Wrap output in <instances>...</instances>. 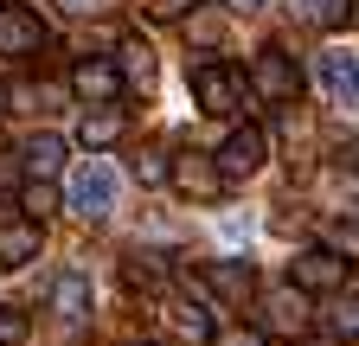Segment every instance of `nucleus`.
<instances>
[{
    "label": "nucleus",
    "instance_id": "aec40b11",
    "mask_svg": "<svg viewBox=\"0 0 359 346\" xmlns=\"http://www.w3.org/2000/svg\"><path fill=\"white\" fill-rule=\"evenodd\" d=\"M32 340V321L20 314V308H7V301H0V346H26Z\"/></svg>",
    "mask_w": 359,
    "mask_h": 346
},
{
    "label": "nucleus",
    "instance_id": "2eb2a0df",
    "mask_svg": "<svg viewBox=\"0 0 359 346\" xmlns=\"http://www.w3.org/2000/svg\"><path fill=\"white\" fill-rule=\"evenodd\" d=\"M26 167H32V180H52V173L65 167V135H32L26 141V154H20Z\"/></svg>",
    "mask_w": 359,
    "mask_h": 346
},
{
    "label": "nucleus",
    "instance_id": "c85d7f7f",
    "mask_svg": "<svg viewBox=\"0 0 359 346\" xmlns=\"http://www.w3.org/2000/svg\"><path fill=\"white\" fill-rule=\"evenodd\" d=\"M346 219H353V225H359V199H353V205H346Z\"/></svg>",
    "mask_w": 359,
    "mask_h": 346
},
{
    "label": "nucleus",
    "instance_id": "ddd939ff",
    "mask_svg": "<svg viewBox=\"0 0 359 346\" xmlns=\"http://www.w3.org/2000/svg\"><path fill=\"white\" fill-rule=\"evenodd\" d=\"M39 244H45L39 219H13V225H0V270L32 263V256H39Z\"/></svg>",
    "mask_w": 359,
    "mask_h": 346
},
{
    "label": "nucleus",
    "instance_id": "423d86ee",
    "mask_svg": "<svg viewBox=\"0 0 359 346\" xmlns=\"http://www.w3.org/2000/svg\"><path fill=\"white\" fill-rule=\"evenodd\" d=\"M289 282L302 295H334V289H346V256L340 250H302L289 263Z\"/></svg>",
    "mask_w": 359,
    "mask_h": 346
},
{
    "label": "nucleus",
    "instance_id": "a878e982",
    "mask_svg": "<svg viewBox=\"0 0 359 346\" xmlns=\"http://www.w3.org/2000/svg\"><path fill=\"white\" fill-rule=\"evenodd\" d=\"M13 180H20V160H13V154H0V193H7Z\"/></svg>",
    "mask_w": 359,
    "mask_h": 346
},
{
    "label": "nucleus",
    "instance_id": "cd10ccee",
    "mask_svg": "<svg viewBox=\"0 0 359 346\" xmlns=\"http://www.w3.org/2000/svg\"><path fill=\"white\" fill-rule=\"evenodd\" d=\"M224 7H238V13H250V7H263V0H224Z\"/></svg>",
    "mask_w": 359,
    "mask_h": 346
},
{
    "label": "nucleus",
    "instance_id": "4be33fe9",
    "mask_svg": "<svg viewBox=\"0 0 359 346\" xmlns=\"http://www.w3.org/2000/svg\"><path fill=\"white\" fill-rule=\"evenodd\" d=\"M52 7L65 20H97V13H109V0H52Z\"/></svg>",
    "mask_w": 359,
    "mask_h": 346
},
{
    "label": "nucleus",
    "instance_id": "f8f14e48",
    "mask_svg": "<svg viewBox=\"0 0 359 346\" xmlns=\"http://www.w3.org/2000/svg\"><path fill=\"white\" fill-rule=\"evenodd\" d=\"M52 314H58L65 327H83V321H90V276H83V270H65V276L52 282Z\"/></svg>",
    "mask_w": 359,
    "mask_h": 346
},
{
    "label": "nucleus",
    "instance_id": "7ed1b4c3",
    "mask_svg": "<svg viewBox=\"0 0 359 346\" xmlns=\"http://www.w3.org/2000/svg\"><path fill=\"white\" fill-rule=\"evenodd\" d=\"M71 212L77 219H109V205H116V173L103 167V160H83L77 173H71Z\"/></svg>",
    "mask_w": 359,
    "mask_h": 346
},
{
    "label": "nucleus",
    "instance_id": "9b49d317",
    "mask_svg": "<svg viewBox=\"0 0 359 346\" xmlns=\"http://www.w3.org/2000/svg\"><path fill=\"white\" fill-rule=\"evenodd\" d=\"M263 327H269V333H283V340H302V333H308V295H302L295 282L276 289V295L263 301Z\"/></svg>",
    "mask_w": 359,
    "mask_h": 346
},
{
    "label": "nucleus",
    "instance_id": "6ab92c4d",
    "mask_svg": "<svg viewBox=\"0 0 359 346\" xmlns=\"http://www.w3.org/2000/svg\"><path fill=\"white\" fill-rule=\"evenodd\" d=\"M135 180H142V186H167L173 160H161V148H142V154H135Z\"/></svg>",
    "mask_w": 359,
    "mask_h": 346
},
{
    "label": "nucleus",
    "instance_id": "f3484780",
    "mask_svg": "<svg viewBox=\"0 0 359 346\" xmlns=\"http://www.w3.org/2000/svg\"><path fill=\"white\" fill-rule=\"evenodd\" d=\"M289 13L302 26H340L346 20V0H289Z\"/></svg>",
    "mask_w": 359,
    "mask_h": 346
},
{
    "label": "nucleus",
    "instance_id": "9d476101",
    "mask_svg": "<svg viewBox=\"0 0 359 346\" xmlns=\"http://www.w3.org/2000/svg\"><path fill=\"white\" fill-rule=\"evenodd\" d=\"M71 90L83 97V103H116L122 97V64H109V58H77L71 64Z\"/></svg>",
    "mask_w": 359,
    "mask_h": 346
},
{
    "label": "nucleus",
    "instance_id": "6e6552de",
    "mask_svg": "<svg viewBox=\"0 0 359 346\" xmlns=\"http://www.w3.org/2000/svg\"><path fill=\"white\" fill-rule=\"evenodd\" d=\"M193 289L212 295V301H231V308H244V301L257 295V270H250V263H205V270L193 276Z\"/></svg>",
    "mask_w": 359,
    "mask_h": 346
},
{
    "label": "nucleus",
    "instance_id": "f257e3e1",
    "mask_svg": "<svg viewBox=\"0 0 359 346\" xmlns=\"http://www.w3.org/2000/svg\"><path fill=\"white\" fill-rule=\"evenodd\" d=\"M193 103H199L205 116H238V109H244V77L224 64V58L193 64Z\"/></svg>",
    "mask_w": 359,
    "mask_h": 346
},
{
    "label": "nucleus",
    "instance_id": "39448f33",
    "mask_svg": "<svg viewBox=\"0 0 359 346\" xmlns=\"http://www.w3.org/2000/svg\"><path fill=\"white\" fill-rule=\"evenodd\" d=\"M314 83H321V97H327V109H353L359 103V58L353 52H321L314 58Z\"/></svg>",
    "mask_w": 359,
    "mask_h": 346
},
{
    "label": "nucleus",
    "instance_id": "20e7f679",
    "mask_svg": "<svg viewBox=\"0 0 359 346\" xmlns=\"http://www.w3.org/2000/svg\"><path fill=\"white\" fill-rule=\"evenodd\" d=\"M173 193H187V199L212 205V199L224 193V167H218V154H199V148L173 154Z\"/></svg>",
    "mask_w": 359,
    "mask_h": 346
},
{
    "label": "nucleus",
    "instance_id": "f03ea898",
    "mask_svg": "<svg viewBox=\"0 0 359 346\" xmlns=\"http://www.w3.org/2000/svg\"><path fill=\"white\" fill-rule=\"evenodd\" d=\"M250 90H257L263 103H295V97H302V71H295V58H289L283 46H263V52L250 58Z\"/></svg>",
    "mask_w": 359,
    "mask_h": 346
},
{
    "label": "nucleus",
    "instance_id": "bb28decb",
    "mask_svg": "<svg viewBox=\"0 0 359 346\" xmlns=\"http://www.w3.org/2000/svg\"><path fill=\"white\" fill-rule=\"evenodd\" d=\"M340 160H346V167H353V173H359V135H353V141H346V148H340Z\"/></svg>",
    "mask_w": 359,
    "mask_h": 346
},
{
    "label": "nucleus",
    "instance_id": "0eeeda50",
    "mask_svg": "<svg viewBox=\"0 0 359 346\" xmlns=\"http://www.w3.org/2000/svg\"><path fill=\"white\" fill-rule=\"evenodd\" d=\"M269 160V135L257 122H244V128H231L224 135V148H218V167H224V180H250V173Z\"/></svg>",
    "mask_w": 359,
    "mask_h": 346
},
{
    "label": "nucleus",
    "instance_id": "393cba45",
    "mask_svg": "<svg viewBox=\"0 0 359 346\" xmlns=\"http://www.w3.org/2000/svg\"><path fill=\"white\" fill-rule=\"evenodd\" d=\"M193 7H199V0H154L161 20H180V13H193Z\"/></svg>",
    "mask_w": 359,
    "mask_h": 346
},
{
    "label": "nucleus",
    "instance_id": "c756f323",
    "mask_svg": "<svg viewBox=\"0 0 359 346\" xmlns=\"http://www.w3.org/2000/svg\"><path fill=\"white\" fill-rule=\"evenodd\" d=\"M0 116H7V90H0Z\"/></svg>",
    "mask_w": 359,
    "mask_h": 346
},
{
    "label": "nucleus",
    "instance_id": "a211bd4d",
    "mask_svg": "<svg viewBox=\"0 0 359 346\" xmlns=\"http://www.w3.org/2000/svg\"><path fill=\"white\" fill-rule=\"evenodd\" d=\"M20 212H26V219H52V212H58V186L52 180H26L20 186Z\"/></svg>",
    "mask_w": 359,
    "mask_h": 346
},
{
    "label": "nucleus",
    "instance_id": "b1692460",
    "mask_svg": "<svg viewBox=\"0 0 359 346\" xmlns=\"http://www.w3.org/2000/svg\"><path fill=\"white\" fill-rule=\"evenodd\" d=\"M193 39H199V46H212V39H218V20L212 13H193V26H187Z\"/></svg>",
    "mask_w": 359,
    "mask_h": 346
},
{
    "label": "nucleus",
    "instance_id": "1a4fd4ad",
    "mask_svg": "<svg viewBox=\"0 0 359 346\" xmlns=\"http://www.w3.org/2000/svg\"><path fill=\"white\" fill-rule=\"evenodd\" d=\"M32 52H45V20L7 0L0 7V58H32Z\"/></svg>",
    "mask_w": 359,
    "mask_h": 346
},
{
    "label": "nucleus",
    "instance_id": "412c9836",
    "mask_svg": "<svg viewBox=\"0 0 359 346\" xmlns=\"http://www.w3.org/2000/svg\"><path fill=\"white\" fill-rule=\"evenodd\" d=\"M334 333H340V340H359V289L340 295V308H334Z\"/></svg>",
    "mask_w": 359,
    "mask_h": 346
},
{
    "label": "nucleus",
    "instance_id": "4468645a",
    "mask_svg": "<svg viewBox=\"0 0 359 346\" xmlns=\"http://www.w3.org/2000/svg\"><path fill=\"white\" fill-rule=\"evenodd\" d=\"M122 128H128V122H122V109H109V103H103V109H83L77 141H83V148H116V141H122Z\"/></svg>",
    "mask_w": 359,
    "mask_h": 346
},
{
    "label": "nucleus",
    "instance_id": "dca6fc26",
    "mask_svg": "<svg viewBox=\"0 0 359 346\" xmlns=\"http://www.w3.org/2000/svg\"><path fill=\"white\" fill-rule=\"evenodd\" d=\"M122 83H135V90H148V83H154V52L142 46V39H128V46H122Z\"/></svg>",
    "mask_w": 359,
    "mask_h": 346
},
{
    "label": "nucleus",
    "instance_id": "5701e85b",
    "mask_svg": "<svg viewBox=\"0 0 359 346\" xmlns=\"http://www.w3.org/2000/svg\"><path fill=\"white\" fill-rule=\"evenodd\" d=\"M212 346H263V327H224Z\"/></svg>",
    "mask_w": 359,
    "mask_h": 346
}]
</instances>
